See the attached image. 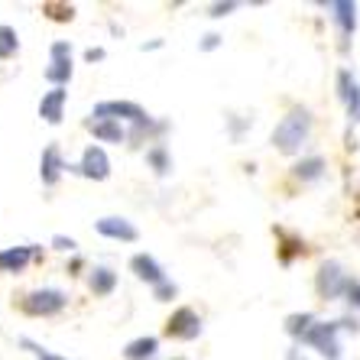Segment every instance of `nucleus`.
<instances>
[{"label": "nucleus", "instance_id": "18", "mask_svg": "<svg viewBox=\"0 0 360 360\" xmlns=\"http://www.w3.org/2000/svg\"><path fill=\"white\" fill-rule=\"evenodd\" d=\"M17 49H20L17 30L13 26H0V59H13Z\"/></svg>", "mask_w": 360, "mask_h": 360}, {"label": "nucleus", "instance_id": "20", "mask_svg": "<svg viewBox=\"0 0 360 360\" xmlns=\"http://www.w3.org/2000/svg\"><path fill=\"white\" fill-rule=\"evenodd\" d=\"M331 10H335V20L341 23L344 33H351L354 23H357V20H354V4H331Z\"/></svg>", "mask_w": 360, "mask_h": 360}, {"label": "nucleus", "instance_id": "15", "mask_svg": "<svg viewBox=\"0 0 360 360\" xmlns=\"http://www.w3.org/2000/svg\"><path fill=\"white\" fill-rule=\"evenodd\" d=\"M46 82L56 84V88H65L72 82V59H52L46 68Z\"/></svg>", "mask_w": 360, "mask_h": 360}, {"label": "nucleus", "instance_id": "29", "mask_svg": "<svg viewBox=\"0 0 360 360\" xmlns=\"http://www.w3.org/2000/svg\"><path fill=\"white\" fill-rule=\"evenodd\" d=\"M347 295H351V302H357L360 305V285L357 283H347Z\"/></svg>", "mask_w": 360, "mask_h": 360}, {"label": "nucleus", "instance_id": "21", "mask_svg": "<svg viewBox=\"0 0 360 360\" xmlns=\"http://www.w3.org/2000/svg\"><path fill=\"white\" fill-rule=\"evenodd\" d=\"M309 328H311V315H289V319H285V331L292 338H305Z\"/></svg>", "mask_w": 360, "mask_h": 360}, {"label": "nucleus", "instance_id": "16", "mask_svg": "<svg viewBox=\"0 0 360 360\" xmlns=\"http://www.w3.org/2000/svg\"><path fill=\"white\" fill-rule=\"evenodd\" d=\"M114 285H117V273L108 266H98L91 273V292L94 295H110L114 292Z\"/></svg>", "mask_w": 360, "mask_h": 360}, {"label": "nucleus", "instance_id": "5", "mask_svg": "<svg viewBox=\"0 0 360 360\" xmlns=\"http://www.w3.org/2000/svg\"><path fill=\"white\" fill-rule=\"evenodd\" d=\"M72 172H78V176L84 179H94V182H104V179L110 176V160H108V153L101 150V146H88L82 156V162L78 166H68Z\"/></svg>", "mask_w": 360, "mask_h": 360}, {"label": "nucleus", "instance_id": "8", "mask_svg": "<svg viewBox=\"0 0 360 360\" xmlns=\"http://www.w3.org/2000/svg\"><path fill=\"white\" fill-rule=\"evenodd\" d=\"M65 101H68L65 88H52L49 94H42V101H39V117L46 120V124H59V120H62V110H65Z\"/></svg>", "mask_w": 360, "mask_h": 360}, {"label": "nucleus", "instance_id": "11", "mask_svg": "<svg viewBox=\"0 0 360 360\" xmlns=\"http://www.w3.org/2000/svg\"><path fill=\"white\" fill-rule=\"evenodd\" d=\"M36 257V247H10V250H0V269L7 273H23L26 263Z\"/></svg>", "mask_w": 360, "mask_h": 360}, {"label": "nucleus", "instance_id": "1", "mask_svg": "<svg viewBox=\"0 0 360 360\" xmlns=\"http://www.w3.org/2000/svg\"><path fill=\"white\" fill-rule=\"evenodd\" d=\"M94 120H134V136H143V130H150L153 120L150 114L140 108V104H134V101H101V104H94Z\"/></svg>", "mask_w": 360, "mask_h": 360}, {"label": "nucleus", "instance_id": "28", "mask_svg": "<svg viewBox=\"0 0 360 360\" xmlns=\"http://www.w3.org/2000/svg\"><path fill=\"white\" fill-rule=\"evenodd\" d=\"M234 7H237V4H231V0H227V4H214V7H211V17L218 20V17H224V13H231Z\"/></svg>", "mask_w": 360, "mask_h": 360}, {"label": "nucleus", "instance_id": "31", "mask_svg": "<svg viewBox=\"0 0 360 360\" xmlns=\"http://www.w3.org/2000/svg\"><path fill=\"white\" fill-rule=\"evenodd\" d=\"M176 360H182V357H176Z\"/></svg>", "mask_w": 360, "mask_h": 360}, {"label": "nucleus", "instance_id": "2", "mask_svg": "<svg viewBox=\"0 0 360 360\" xmlns=\"http://www.w3.org/2000/svg\"><path fill=\"white\" fill-rule=\"evenodd\" d=\"M309 127H311V117L305 110H292L289 117H283V124L273 130V146L279 153H295L302 146V140L309 136Z\"/></svg>", "mask_w": 360, "mask_h": 360}, {"label": "nucleus", "instance_id": "23", "mask_svg": "<svg viewBox=\"0 0 360 360\" xmlns=\"http://www.w3.org/2000/svg\"><path fill=\"white\" fill-rule=\"evenodd\" d=\"M20 344H23L26 351H33V357H36V360H65V357H59V354H49L46 347H39L36 341H30V338H20Z\"/></svg>", "mask_w": 360, "mask_h": 360}, {"label": "nucleus", "instance_id": "25", "mask_svg": "<svg viewBox=\"0 0 360 360\" xmlns=\"http://www.w3.org/2000/svg\"><path fill=\"white\" fill-rule=\"evenodd\" d=\"M52 59H72V42L59 39V42H52V49H49Z\"/></svg>", "mask_w": 360, "mask_h": 360}, {"label": "nucleus", "instance_id": "17", "mask_svg": "<svg viewBox=\"0 0 360 360\" xmlns=\"http://www.w3.org/2000/svg\"><path fill=\"white\" fill-rule=\"evenodd\" d=\"M42 13L49 20H56V23H72V20H75V7H72V4H56V0H46V4H42Z\"/></svg>", "mask_w": 360, "mask_h": 360}, {"label": "nucleus", "instance_id": "12", "mask_svg": "<svg viewBox=\"0 0 360 360\" xmlns=\"http://www.w3.org/2000/svg\"><path fill=\"white\" fill-rule=\"evenodd\" d=\"M84 127H88V130H91L101 143H124L127 140L124 127H120L117 120H88Z\"/></svg>", "mask_w": 360, "mask_h": 360}, {"label": "nucleus", "instance_id": "24", "mask_svg": "<svg viewBox=\"0 0 360 360\" xmlns=\"http://www.w3.org/2000/svg\"><path fill=\"white\" fill-rule=\"evenodd\" d=\"M176 292H179V289H176V283H169V279H166V283H160V285H156V289H153V295H156V299H160V302L176 299Z\"/></svg>", "mask_w": 360, "mask_h": 360}, {"label": "nucleus", "instance_id": "10", "mask_svg": "<svg viewBox=\"0 0 360 360\" xmlns=\"http://www.w3.org/2000/svg\"><path fill=\"white\" fill-rule=\"evenodd\" d=\"M130 269H134L143 283H153V289H156L160 283H166V273H162V266L153 260L150 253H136L134 260H130Z\"/></svg>", "mask_w": 360, "mask_h": 360}, {"label": "nucleus", "instance_id": "26", "mask_svg": "<svg viewBox=\"0 0 360 360\" xmlns=\"http://www.w3.org/2000/svg\"><path fill=\"white\" fill-rule=\"evenodd\" d=\"M221 46V36L218 33H208L205 39H201V52H211V49H218Z\"/></svg>", "mask_w": 360, "mask_h": 360}, {"label": "nucleus", "instance_id": "13", "mask_svg": "<svg viewBox=\"0 0 360 360\" xmlns=\"http://www.w3.org/2000/svg\"><path fill=\"white\" fill-rule=\"evenodd\" d=\"M341 285H344V279H341V273H338L335 263H328V266H321V276H319V292H321V295H328V299H335V295L341 292Z\"/></svg>", "mask_w": 360, "mask_h": 360}, {"label": "nucleus", "instance_id": "30", "mask_svg": "<svg viewBox=\"0 0 360 360\" xmlns=\"http://www.w3.org/2000/svg\"><path fill=\"white\" fill-rule=\"evenodd\" d=\"M84 59H88V62H101V59H104V49H88V52H84Z\"/></svg>", "mask_w": 360, "mask_h": 360}, {"label": "nucleus", "instance_id": "9", "mask_svg": "<svg viewBox=\"0 0 360 360\" xmlns=\"http://www.w3.org/2000/svg\"><path fill=\"white\" fill-rule=\"evenodd\" d=\"M94 227H98V234L114 237V240H127V243H134L136 237H140V231H136L127 218H101Z\"/></svg>", "mask_w": 360, "mask_h": 360}, {"label": "nucleus", "instance_id": "14", "mask_svg": "<svg viewBox=\"0 0 360 360\" xmlns=\"http://www.w3.org/2000/svg\"><path fill=\"white\" fill-rule=\"evenodd\" d=\"M156 347H160L156 338H136V341H130L124 347V357L127 360H150L153 354H156Z\"/></svg>", "mask_w": 360, "mask_h": 360}, {"label": "nucleus", "instance_id": "6", "mask_svg": "<svg viewBox=\"0 0 360 360\" xmlns=\"http://www.w3.org/2000/svg\"><path fill=\"white\" fill-rule=\"evenodd\" d=\"M65 160H62V153H59V146L52 143V146H46L42 150V160H39V179H42V185H56L62 179V172H65Z\"/></svg>", "mask_w": 360, "mask_h": 360}, {"label": "nucleus", "instance_id": "4", "mask_svg": "<svg viewBox=\"0 0 360 360\" xmlns=\"http://www.w3.org/2000/svg\"><path fill=\"white\" fill-rule=\"evenodd\" d=\"M198 335H201V319L198 311L188 309V305L176 309L172 319L166 321V338H172V341H195Z\"/></svg>", "mask_w": 360, "mask_h": 360}, {"label": "nucleus", "instance_id": "3", "mask_svg": "<svg viewBox=\"0 0 360 360\" xmlns=\"http://www.w3.org/2000/svg\"><path fill=\"white\" fill-rule=\"evenodd\" d=\"M68 305V295L62 289H33L20 299V309L26 315H36V319H46V315H59Z\"/></svg>", "mask_w": 360, "mask_h": 360}, {"label": "nucleus", "instance_id": "7", "mask_svg": "<svg viewBox=\"0 0 360 360\" xmlns=\"http://www.w3.org/2000/svg\"><path fill=\"white\" fill-rule=\"evenodd\" d=\"M335 328L338 325H311L309 335H305V341L315 344L321 354H325L328 360H338L341 354H338V341H335Z\"/></svg>", "mask_w": 360, "mask_h": 360}, {"label": "nucleus", "instance_id": "19", "mask_svg": "<svg viewBox=\"0 0 360 360\" xmlns=\"http://www.w3.org/2000/svg\"><path fill=\"white\" fill-rule=\"evenodd\" d=\"M146 162L153 166V172L156 176H166L169 169H172V162H169V153H166V146H153L150 153H146Z\"/></svg>", "mask_w": 360, "mask_h": 360}, {"label": "nucleus", "instance_id": "22", "mask_svg": "<svg viewBox=\"0 0 360 360\" xmlns=\"http://www.w3.org/2000/svg\"><path fill=\"white\" fill-rule=\"evenodd\" d=\"M295 176H299V179H315V176H321V160H305V162H299V166H295Z\"/></svg>", "mask_w": 360, "mask_h": 360}, {"label": "nucleus", "instance_id": "27", "mask_svg": "<svg viewBox=\"0 0 360 360\" xmlns=\"http://www.w3.org/2000/svg\"><path fill=\"white\" fill-rule=\"evenodd\" d=\"M52 247H59V250H75V240H72V237L56 234V237H52Z\"/></svg>", "mask_w": 360, "mask_h": 360}]
</instances>
